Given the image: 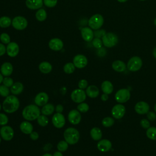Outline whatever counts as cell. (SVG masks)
Here are the masks:
<instances>
[{
  "label": "cell",
  "instance_id": "6da1fadb",
  "mask_svg": "<svg viewBox=\"0 0 156 156\" xmlns=\"http://www.w3.org/2000/svg\"><path fill=\"white\" fill-rule=\"evenodd\" d=\"M20 102L15 95H9L2 102V109L7 113H13L20 107Z\"/></svg>",
  "mask_w": 156,
  "mask_h": 156
},
{
  "label": "cell",
  "instance_id": "7a4b0ae2",
  "mask_svg": "<svg viewBox=\"0 0 156 156\" xmlns=\"http://www.w3.org/2000/svg\"><path fill=\"white\" fill-rule=\"evenodd\" d=\"M40 115L41 110L36 104H29L26 106L22 111L23 118L29 121L36 120Z\"/></svg>",
  "mask_w": 156,
  "mask_h": 156
},
{
  "label": "cell",
  "instance_id": "3957f363",
  "mask_svg": "<svg viewBox=\"0 0 156 156\" xmlns=\"http://www.w3.org/2000/svg\"><path fill=\"white\" fill-rule=\"evenodd\" d=\"M65 140L70 145H74L78 143L80 139V133L74 127H68L63 132Z\"/></svg>",
  "mask_w": 156,
  "mask_h": 156
},
{
  "label": "cell",
  "instance_id": "277c9868",
  "mask_svg": "<svg viewBox=\"0 0 156 156\" xmlns=\"http://www.w3.org/2000/svg\"><path fill=\"white\" fill-rule=\"evenodd\" d=\"M102 41L103 44L105 47L112 48L117 44L118 42V37L114 33L108 32L102 37Z\"/></svg>",
  "mask_w": 156,
  "mask_h": 156
},
{
  "label": "cell",
  "instance_id": "5b68a950",
  "mask_svg": "<svg viewBox=\"0 0 156 156\" xmlns=\"http://www.w3.org/2000/svg\"><path fill=\"white\" fill-rule=\"evenodd\" d=\"M88 24L91 29L98 30L104 24V18L100 14L93 15L88 20Z\"/></svg>",
  "mask_w": 156,
  "mask_h": 156
},
{
  "label": "cell",
  "instance_id": "8992f818",
  "mask_svg": "<svg viewBox=\"0 0 156 156\" xmlns=\"http://www.w3.org/2000/svg\"><path fill=\"white\" fill-rule=\"evenodd\" d=\"M143 65V61L141 58L138 56H133L131 57L127 62V69L132 72H135L140 70Z\"/></svg>",
  "mask_w": 156,
  "mask_h": 156
},
{
  "label": "cell",
  "instance_id": "52a82bcc",
  "mask_svg": "<svg viewBox=\"0 0 156 156\" xmlns=\"http://www.w3.org/2000/svg\"><path fill=\"white\" fill-rule=\"evenodd\" d=\"M87 94L85 91L80 88H77L73 90L71 93V100L77 104L84 102L86 99Z\"/></svg>",
  "mask_w": 156,
  "mask_h": 156
},
{
  "label": "cell",
  "instance_id": "ba28073f",
  "mask_svg": "<svg viewBox=\"0 0 156 156\" xmlns=\"http://www.w3.org/2000/svg\"><path fill=\"white\" fill-rule=\"evenodd\" d=\"M0 136L3 140L9 141L14 136V130L10 126H4L0 129Z\"/></svg>",
  "mask_w": 156,
  "mask_h": 156
},
{
  "label": "cell",
  "instance_id": "9c48e42d",
  "mask_svg": "<svg viewBox=\"0 0 156 156\" xmlns=\"http://www.w3.org/2000/svg\"><path fill=\"white\" fill-rule=\"evenodd\" d=\"M28 23L27 20L21 16H15L12 21V26L16 30H22L25 29L27 26Z\"/></svg>",
  "mask_w": 156,
  "mask_h": 156
},
{
  "label": "cell",
  "instance_id": "30bf717a",
  "mask_svg": "<svg viewBox=\"0 0 156 156\" xmlns=\"http://www.w3.org/2000/svg\"><path fill=\"white\" fill-rule=\"evenodd\" d=\"M115 100L119 103H125L130 98V93L126 88L119 89L115 95Z\"/></svg>",
  "mask_w": 156,
  "mask_h": 156
},
{
  "label": "cell",
  "instance_id": "8fae6325",
  "mask_svg": "<svg viewBox=\"0 0 156 156\" xmlns=\"http://www.w3.org/2000/svg\"><path fill=\"white\" fill-rule=\"evenodd\" d=\"M65 122V118L62 113H55L54 115H53L52 117V123L55 127L61 129L64 127Z\"/></svg>",
  "mask_w": 156,
  "mask_h": 156
},
{
  "label": "cell",
  "instance_id": "7c38bea8",
  "mask_svg": "<svg viewBox=\"0 0 156 156\" xmlns=\"http://www.w3.org/2000/svg\"><path fill=\"white\" fill-rule=\"evenodd\" d=\"M80 112L77 109H73L68 114V119L73 125H77L81 121Z\"/></svg>",
  "mask_w": 156,
  "mask_h": 156
},
{
  "label": "cell",
  "instance_id": "4fadbf2b",
  "mask_svg": "<svg viewBox=\"0 0 156 156\" xmlns=\"http://www.w3.org/2000/svg\"><path fill=\"white\" fill-rule=\"evenodd\" d=\"M111 113H112V116L114 118L117 119H121L125 115L126 107L121 104H116L113 107Z\"/></svg>",
  "mask_w": 156,
  "mask_h": 156
},
{
  "label": "cell",
  "instance_id": "5bb4252c",
  "mask_svg": "<svg viewBox=\"0 0 156 156\" xmlns=\"http://www.w3.org/2000/svg\"><path fill=\"white\" fill-rule=\"evenodd\" d=\"M73 63L76 68L82 69L87 65L88 59L84 55L77 54L74 57Z\"/></svg>",
  "mask_w": 156,
  "mask_h": 156
},
{
  "label": "cell",
  "instance_id": "9a60e30c",
  "mask_svg": "<svg viewBox=\"0 0 156 156\" xmlns=\"http://www.w3.org/2000/svg\"><path fill=\"white\" fill-rule=\"evenodd\" d=\"M48 101L49 96L45 92H40L38 93L34 98L35 104L38 107H43L48 103Z\"/></svg>",
  "mask_w": 156,
  "mask_h": 156
},
{
  "label": "cell",
  "instance_id": "2e32d148",
  "mask_svg": "<svg viewBox=\"0 0 156 156\" xmlns=\"http://www.w3.org/2000/svg\"><path fill=\"white\" fill-rule=\"evenodd\" d=\"M20 51L18 44L15 42H10L6 47V52L10 57H16Z\"/></svg>",
  "mask_w": 156,
  "mask_h": 156
},
{
  "label": "cell",
  "instance_id": "e0dca14e",
  "mask_svg": "<svg viewBox=\"0 0 156 156\" xmlns=\"http://www.w3.org/2000/svg\"><path fill=\"white\" fill-rule=\"evenodd\" d=\"M112 144L111 141L107 139L100 140L97 144V148L102 152H106L112 149Z\"/></svg>",
  "mask_w": 156,
  "mask_h": 156
},
{
  "label": "cell",
  "instance_id": "ac0fdd59",
  "mask_svg": "<svg viewBox=\"0 0 156 156\" xmlns=\"http://www.w3.org/2000/svg\"><path fill=\"white\" fill-rule=\"evenodd\" d=\"M149 110V104L144 101H140L135 105V111L139 115L146 114Z\"/></svg>",
  "mask_w": 156,
  "mask_h": 156
},
{
  "label": "cell",
  "instance_id": "d6986e66",
  "mask_svg": "<svg viewBox=\"0 0 156 156\" xmlns=\"http://www.w3.org/2000/svg\"><path fill=\"white\" fill-rule=\"evenodd\" d=\"M81 35L83 40L87 42L91 41L94 36L92 29L88 27H85L81 29Z\"/></svg>",
  "mask_w": 156,
  "mask_h": 156
},
{
  "label": "cell",
  "instance_id": "ffe728a7",
  "mask_svg": "<svg viewBox=\"0 0 156 156\" xmlns=\"http://www.w3.org/2000/svg\"><path fill=\"white\" fill-rule=\"evenodd\" d=\"M48 45L51 49L55 51H60L63 48V43L60 39L58 38H54L49 41Z\"/></svg>",
  "mask_w": 156,
  "mask_h": 156
},
{
  "label": "cell",
  "instance_id": "44dd1931",
  "mask_svg": "<svg viewBox=\"0 0 156 156\" xmlns=\"http://www.w3.org/2000/svg\"><path fill=\"white\" fill-rule=\"evenodd\" d=\"M13 68L10 62H4L2 64L0 68V72L4 77L10 76L13 73Z\"/></svg>",
  "mask_w": 156,
  "mask_h": 156
},
{
  "label": "cell",
  "instance_id": "7402d4cb",
  "mask_svg": "<svg viewBox=\"0 0 156 156\" xmlns=\"http://www.w3.org/2000/svg\"><path fill=\"white\" fill-rule=\"evenodd\" d=\"M85 93L87 96L90 98H97L99 94V90L94 85H91L88 86L86 88Z\"/></svg>",
  "mask_w": 156,
  "mask_h": 156
},
{
  "label": "cell",
  "instance_id": "603a6c76",
  "mask_svg": "<svg viewBox=\"0 0 156 156\" xmlns=\"http://www.w3.org/2000/svg\"><path fill=\"white\" fill-rule=\"evenodd\" d=\"M43 4V0H26V5L27 8L31 10L41 9Z\"/></svg>",
  "mask_w": 156,
  "mask_h": 156
},
{
  "label": "cell",
  "instance_id": "cb8c5ba5",
  "mask_svg": "<svg viewBox=\"0 0 156 156\" xmlns=\"http://www.w3.org/2000/svg\"><path fill=\"white\" fill-rule=\"evenodd\" d=\"M20 129L24 134L29 135L34 129L32 124L29 121H24L21 122L20 125Z\"/></svg>",
  "mask_w": 156,
  "mask_h": 156
},
{
  "label": "cell",
  "instance_id": "d4e9b609",
  "mask_svg": "<svg viewBox=\"0 0 156 156\" xmlns=\"http://www.w3.org/2000/svg\"><path fill=\"white\" fill-rule=\"evenodd\" d=\"M112 67L115 71L119 72V73L124 72L126 69V68H127L126 63L124 62L119 60L114 61L112 63Z\"/></svg>",
  "mask_w": 156,
  "mask_h": 156
},
{
  "label": "cell",
  "instance_id": "484cf974",
  "mask_svg": "<svg viewBox=\"0 0 156 156\" xmlns=\"http://www.w3.org/2000/svg\"><path fill=\"white\" fill-rule=\"evenodd\" d=\"M24 90V85L20 82H15L13 85L10 87V92L13 95L20 94Z\"/></svg>",
  "mask_w": 156,
  "mask_h": 156
},
{
  "label": "cell",
  "instance_id": "4316f807",
  "mask_svg": "<svg viewBox=\"0 0 156 156\" xmlns=\"http://www.w3.org/2000/svg\"><path fill=\"white\" fill-rule=\"evenodd\" d=\"M39 70L43 74H48L51 72L52 69V65L46 61L41 62L38 66Z\"/></svg>",
  "mask_w": 156,
  "mask_h": 156
},
{
  "label": "cell",
  "instance_id": "83f0119b",
  "mask_svg": "<svg viewBox=\"0 0 156 156\" xmlns=\"http://www.w3.org/2000/svg\"><path fill=\"white\" fill-rule=\"evenodd\" d=\"M101 90L104 93L110 94L113 92V85L109 80H104L101 84Z\"/></svg>",
  "mask_w": 156,
  "mask_h": 156
},
{
  "label": "cell",
  "instance_id": "f1b7e54d",
  "mask_svg": "<svg viewBox=\"0 0 156 156\" xmlns=\"http://www.w3.org/2000/svg\"><path fill=\"white\" fill-rule=\"evenodd\" d=\"M91 138L94 141H99L102 136V132L101 130L97 127H93L90 132Z\"/></svg>",
  "mask_w": 156,
  "mask_h": 156
},
{
  "label": "cell",
  "instance_id": "f546056e",
  "mask_svg": "<svg viewBox=\"0 0 156 156\" xmlns=\"http://www.w3.org/2000/svg\"><path fill=\"white\" fill-rule=\"evenodd\" d=\"M55 111V107L52 104L47 103L44 105H43L41 110V114L46 116H50L52 115Z\"/></svg>",
  "mask_w": 156,
  "mask_h": 156
},
{
  "label": "cell",
  "instance_id": "4dcf8cb0",
  "mask_svg": "<svg viewBox=\"0 0 156 156\" xmlns=\"http://www.w3.org/2000/svg\"><path fill=\"white\" fill-rule=\"evenodd\" d=\"M35 18L39 21H44L47 18L46 10L43 9H39L35 13Z\"/></svg>",
  "mask_w": 156,
  "mask_h": 156
},
{
  "label": "cell",
  "instance_id": "1f68e13d",
  "mask_svg": "<svg viewBox=\"0 0 156 156\" xmlns=\"http://www.w3.org/2000/svg\"><path fill=\"white\" fill-rule=\"evenodd\" d=\"M12 20L9 16H4L0 18V27L6 28L12 24Z\"/></svg>",
  "mask_w": 156,
  "mask_h": 156
},
{
  "label": "cell",
  "instance_id": "d6a6232c",
  "mask_svg": "<svg viewBox=\"0 0 156 156\" xmlns=\"http://www.w3.org/2000/svg\"><path fill=\"white\" fill-rule=\"evenodd\" d=\"M37 121L39 126L41 127H45L49 123V119L47 117V116L42 114L38 117V118L37 119Z\"/></svg>",
  "mask_w": 156,
  "mask_h": 156
},
{
  "label": "cell",
  "instance_id": "836d02e7",
  "mask_svg": "<svg viewBox=\"0 0 156 156\" xmlns=\"http://www.w3.org/2000/svg\"><path fill=\"white\" fill-rule=\"evenodd\" d=\"M146 136L151 140H156V127H149L146 130Z\"/></svg>",
  "mask_w": 156,
  "mask_h": 156
},
{
  "label": "cell",
  "instance_id": "e575fe53",
  "mask_svg": "<svg viewBox=\"0 0 156 156\" xmlns=\"http://www.w3.org/2000/svg\"><path fill=\"white\" fill-rule=\"evenodd\" d=\"M75 69H76V67H75L74 63H71V62H68V63H66L63 66L64 72L68 74L73 73L75 71Z\"/></svg>",
  "mask_w": 156,
  "mask_h": 156
},
{
  "label": "cell",
  "instance_id": "d590c367",
  "mask_svg": "<svg viewBox=\"0 0 156 156\" xmlns=\"http://www.w3.org/2000/svg\"><path fill=\"white\" fill-rule=\"evenodd\" d=\"M68 145L69 144L65 140H61L57 143V150L62 152H65L68 148Z\"/></svg>",
  "mask_w": 156,
  "mask_h": 156
},
{
  "label": "cell",
  "instance_id": "8d00e7d4",
  "mask_svg": "<svg viewBox=\"0 0 156 156\" xmlns=\"http://www.w3.org/2000/svg\"><path fill=\"white\" fill-rule=\"evenodd\" d=\"M115 123L114 119L112 117H105L102 120V124L105 127H110Z\"/></svg>",
  "mask_w": 156,
  "mask_h": 156
},
{
  "label": "cell",
  "instance_id": "74e56055",
  "mask_svg": "<svg viewBox=\"0 0 156 156\" xmlns=\"http://www.w3.org/2000/svg\"><path fill=\"white\" fill-rule=\"evenodd\" d=\"M10 90H9V87L2 85H0V96L4 98L7 97L10 95Z\"/></svg>",
  "mask_w": 156,
  "mask_h": 156
},
{
  "label": "cell",
  "instance_id": "f35d334b",
  "mask_svg": "<svg viewBox=\"0 0 156 156\" xmlns=\"http://www.w3.org/2000/svg\"><path fill=\"white\" fill-rule=\"evenodd\" d=\"M77 110L81 113H86L89 110V105L87 103L83 102L79 103L77 106Z\"/></svg>",
  "mask_w": 156,
  "mask_h": 156
},
{
  "label": "cell",
  "instance_id": "ab89813d",
  "mask_svg": "<svg viewBox=\"0 0 156 156\" xmlns=\"http://www.w3.org/2000/svg\"><path fill=\"white\" fill-rule=\"evenodd\" d=\"M0 40L3 44H8L10 42V37L7 33H2L0 35Z\"/></svg>",
  "mask_w": 156,
  "mask_h": 156
},
{
  "label": "cell",
  "instance_id": "60d3db41",
  "mask_svg": "<svg viewBox=\"0 0 156 156\" xmlns=\"http://www.w3.org/2000/svg\"><path fill=\"white\" fill-rule=\"evenodd\" d=\"M9 122V118L5 113H0V126H4L7 124Z\"/></svg>",
  "mask_w": 156,
  "mask_h": 156
},
{
  "label": "cell",
  "instance_id": "b9f144b4",
  "mask_svg": "<svg viewBox=\"0 0 156 156\" xmlns=\"http://www.w3.org/2000/svg\"><path fill=\"white\" fill-rule=\"evenodd\" d=\"M14 83L13 82V80L12 78L10 77L9 76V77H5L3 79V81H2V84L9 88H10L13 84Z\"/></svg>",
  "mask_w": 156,
  "mask_h": 156
},
{
  "label": "cell",
  "instance_id": "7bdbcfd3",
  "mask_svg": "<svg viewBox=\"0 0 156 156\" xmlns=\"http://www.w3.org/2000/svg\"><path fill=\"white\" fill-rule=\"evenodd\" d=\"M92 44L93 46L96 49H99L102 48V46L103 44L102 41L99 38H93V40H92Z\"/></svg>",
  "mask_w": 156,
  "mask_h": 156
},
{
  "label": "cell",
  "instance_id": "ee69618b",
  "mask_svg": "<svg viewBox=\"0 0 156 156\" xmlns=\"http://www.w3.org/2000/svg\"><path fill=\"white\" fill-rule=\"evenodd\" d=\"M88 86V83L86 79H80L78 82V87L79 88L84 90L87 88Z\"/></svg>",
  "mask_w": 156,
  "mask_h": 156
},
{
  "label": "cell",
  "instance_id": "f6af8a7d",
  "mask_svg": "<svg viewBox=\"0 0 156 156\" xmlns=\"http://www.w3.org/2000/svg\"><path fill=\"white\" fill-rule=\"evenodd\" d=\"M44 4L48 7H54L57 3V0H43Z\"/></svg>",
  "mask_w": 156,
  "mask_h": 156
},
{
  "label": "cell",
  "instance_id": "bcb514c9",
  "mask_svg": "<svg viewBox=\"0 0 156 156\" xmlns=\"http://www.w3.org/2000/svg\"><path fill=\"white\" fill-rule=\"evenodd\" d=\"M140 125L143 128L147 129L150 127V122L147 119H143L140 121Z\"/></svg>",
  "mask_w": 156,
  "mask_h": 156
},
{
  "label": "cell",
  "instance_id": "7dc6e473",
  "mask_svg": "<svg viewBox=\"0 0 156 156\" xmlns=\"http://www.w3.org/2000/svg\"><path fill=\"white\" fill-rule=\"evenodd\" d=\"M147 119L151 121H154L156 119V113L153 112H148L146 113Z\"/></svg>",
  "mask_w": 156,
  "mask_h": 156
},
{
  "label": "cell",
  "instance_id": "c3c4849f",
  "mask_svg": "<svg viewBox=\"0 0 156 156\" xmlns=\"http://www.w3.org/2000/svg\"><path fill=\"white\" fill-rule=\"evenodd\" d=\"M96 31L94 33V36L96 37V38H100V37H102L105 34V31L104 30H96Z\"/></svg>",
  "mask_w": 156,
  "mask_h": 156
},
{
  "label": "cell",
  "instance_id": "681fc988",
  "mask_svg": "<svg viewBox=\"0 0 156 156\" xmlns=\"http://www.w3.org/2000/svg\"><path fill=\"white\" fill-rule=\"evenodd\" d=\"M29 136H30V138L32 140H34V141H35V140H37L39 138V134L38 132H35V131H32L30 134H29Z\"/></svg>",
  "mask_w": 156,
  "mask_h": 156
},
{
  "label": "cell",
  "instance_id": "f907efd6",
  "mask_svg": "<svg viewBox=\"0 0 156 156\" xmlns=\"http://www.w3.org/2000/svg\"><path fill=\"white\" fill-rule=\"evenodd\" d=\"M63 106L62 104H57L55 107V111L56 112V113H62L63 111Z\"/></svg>",
  "mask_w": 156,
  "mask_h": 156
},
{
  "label": "cell",
  "instance_id": "816d5d0a",
  "mask_svg": "<svg viewBox=\"0 0 156 156\" xmlns=\"http://www.w3.org/2000/svg\"><path fill=\"white\" fill-rule=\"evenodd\" d=\"M6 52V48L5 46L2 44L0 43V56L3 55Z\"/></svg>",
  "mask_w": 156,
  "mask_h": 156
},
{
  "label": "cell",
  "instance_id": "f5cc1de1",
  "mask_svg": "<svg viewBox=\"0 0 156 156\" xmlns=\"http://www.w3.org/2000/svg\"><path fill=\"white\" fill-rule=\"evenodd\" d=\"M108 94H105V93L102 94L101 95V100H102V101H107L108 100Z\"/></svg>",
  "mask_w": 156,
  "mask_h": 156
},
{
  "label": "cell",
  "instance_id": "db71d44e",
  "mask_svg": "<svg viewBox=\"0 0 156 156\" xmlns=\"http://www.w3.org/2000/svg\"><path fill=\"white\" fill-rule=\"evenodd\" d=\"M52 156H63V154L62 153V152L58 151L55 152L53 154Z\"/></svg>",
  "mask_w": 156,
  "mask_h": 156
},
{
  "label": "cell",
  "instance_id": "11a10c76",
  "mask_svg": "<svg viewBox=\"0 0 156 156\" xmlns=\"http://www.w3.org/2000/svg\"><path fill=\"white\" fill-rule=\"evenodd\" d=\"M3 79H4V76H2V74L1 73V72H0V85L2 83Z\"/></svg>",
  "mask_w": 156,
  "mask_h": 156
},
{
  "label": "cell",
  "instance_id": "9f6ffc18",
  "mask_svg": "<svg viewBox=\"0 0 156 156\" xmlns=\"http://www.w3.org/2000/svg\"><path fill=\"white\" fill-rule=\"evenodd\" d=\"M153 55H154V58L156 59V47L153 50Z\"/></svg>",
  "mask_w": 156,
  "mask_h": 156
},
{
  "label": "cell",
  "instance_id": "6f0895ef",
  "mask_svg": "<svg viewBox=\"0 0 156 156\" xmlns=\"http://www.w3.org/2000/svg\"><path fill=\"white\" fill-rule=\"evenodd\" d=\"M41 156H52V155H51L49 153H46V154H44L43 155H42Z\"/></svg>",
  "mask_w": 156,
  "mask_h": 156
},
{
  "label": "cell",
  "instance_id": "680465c9",
  "mask_svg": "<svg viewBox=\"0 0 156 156\" xmlns=\"http://www.w3.org/2000/svg\"><path fill=\"white\" fill-rule=\"evenodd\" d=\"M118 2H126L127 0H117Z\"/></svg>",
  "mask_w": 156,
  "mask_h": 156
},
{
  "label": "cell",
  "instance_id": "91938a15",
  "mask_svg": "<svg viewBox=\"0 0 156 156\" xmlns=\"http://www.w3.org/2000/svg\"><path fill=\"white\" fill-rule=\"evenodd\" d=\"M154 24L156 26V18H155V20H154Z\"/></svg>",
  "mask_w": 156,
  "mask_h": 156
},
{
  "label": "cell",
  "instance_id": "94428289",
  "mask_svg": "<svg viewBox=\"0 0 156 156\" xmlns=\"http://www.w3.org/2000/svg\"><path fill=\"white\" fill-rule=\"evenodd\" d=\"M154 110H155V112H156V104H155V105H154Z\"/></svg>",
  "mask_w": 156,
  "mask_h": 156
},
{
  "label": "cell",
  "instance_id": "6125c7cd",
  "mask_svg": "<svg viewBox=\"0 0 156 156\" xmlns=\"http://www.w3.org/2000/svg\"><path fill=\"white\" fill-rule=\"evenodd\" d=\"M2 105L0 104V111L1 110V108H2Z\"/></svg>",
  "mask_w": 156,
  "mask_h": 156
},
{
  "label": "cell",
  "instance_id": "be15d7a7",
  "mask_svg": "<svg viewBox=\"0 0 156 156\" xmlns=\"http://www.w3.org/2000/svg\"><path fill=\"white\" fill-rule=\"evenodd\" d=\"M1 140H2V138L1 137V136H0V143H1Z\"/></svg>",
  "mask_w": 156,
  "mask_h": 156
},
{
  "label": "cell",
  "instance_id": "e7e4bbea",
  "mask_svg": "<svg viewBox=\"0 0 156 156\" xmlns=\"http://www.w3.org/2000/svg\"><path fill=\"white\" fill-rule=\"evenodd\" d=\"M140 1H146V0H140Z\"/></svg>",
  "mask_w": 156,
  "mask_h": 156
},
{
  "label": "cell",
  "instance_id": "03108f58",
  "mask_svg": "<svg viewBox=\"0 0 156 156\" xmlns=\"http://www.w3.org/2000/svg\"><path fill=\"white\" fill-rule=\"evenodd\" d=\"M0 129H1V128H0Z\"/></svg>",
  "mask_w": 156,
  "mask_h": 156
}]
</instances>
